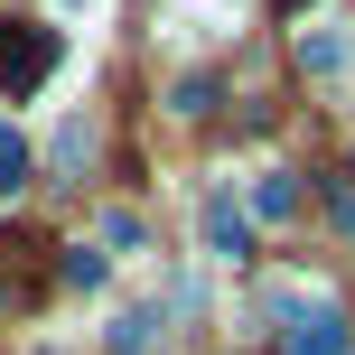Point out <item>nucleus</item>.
<instances>
[{
  "instance_id": "1",
  "label": "nucleus",
  "mask_w": 355,
  "mask_h": 355,
  "mask_svg": "<svg viewBox=\"0 0 355 355\" xmlns=\"http://www.w3.org/2000/svg\"><path fill=\"white\" fill-rule=\"evenodd\" d=\"M56 28H37V19H0V94H37L56 75Z\"/></svg>"
},
{
  "instance_id": "2",
  "label": "nucleus",
  "mask_w": 355,
  "mask_h": 355,
  "mask_svg": "<svg viewBox=\"0 0 355 355\" xmlns=\"http://www.w3.org/2000/svg\"><path fill=\"white\" fill-rule=\"evenodd\" d=\"M290 355H346V327L327 318V309H300V318H290Z\"/></svg>"
},
{
  "instance_id": "4",
  "label": "nucleus",
  "mask_w": 355,
  "mask_h": 355,
  "mask_svg": "<svg viewBox=\"0 0 355 355\" xmlns=\"http://www.w3.org/2000/svg\"><path fill=\"white\" fill-rule=\"evenodd\" d=\"M290 10H300V0H290Z\"/></svg>"
},
{
  "instance_id": "3",
  "label": "nucleus",
  "mask_w": 355,
  "mask_h": 355,
  "mask_svg": "<svg viewBox=\"0 0 355 355\" xmlns=\"http://www.w3.org/2000/svg\"><path fill=\"white\" fill-rule=\"evenodd\" d=\"M19 187H28V141L0 122V196H19Z\"/></svg>"
}]
</instances>
